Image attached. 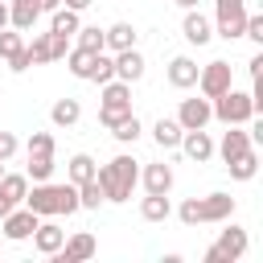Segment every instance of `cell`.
<instances>
[{"instance_id": "1", "label": "cell", "mask_w": 263, "mask_h": 263, "mask_svg": "<svg viewBox=\"0 0 263 263\" xmlns=\"http://www.w3.org/2000/svg\"><path fill=\"white\" fill-rule=\"evenodd\" d=\"M25 205L37 214V218H58V214H78L82 205H78V185H70V181H62V185H53V181H33V193H25Z\"/></svg>"}, {"instance_id": "2", "label": "cell", "mask_w": 263, "mask_h": 263, "mask_svg": "<svg viewBox=\"0 0 263 263\" xmlns=\"http://www.w3.org/2000/svg\"><path fill=\"white\" fill-rule=\"evenodd\" d=\"M95 181L103 185V197L107 201H127L132 189H136V181H140V168H136V160L127 152H119V156H111L107 164L95 168Z\"/></svg>"}, {"instance_id": "3", "label": "cell", "mask_w": 263, "mask_h": 263, "mask_svg": "<svg viewBox=\"0 0 263 263\" xmlns=\"http://www.w3.org/2000/svg\"><path fill=\"white\" fill-rule=\"evenodd\" d=\"M234 214V197L230 193H210V197H185L177 218L185 226H201V222H226Z\"/></svg>"}, {"instance_id": "4", "label": "cell", "mask_w": 263, "mask_h": 263, "mask_svg": "<svg viewBox=\"0 0 263 263\" xmlns=\"http://www.w3.org/2000/svg\"><path fill=\"white\" fill-rule=\"evenodd\" d=\"M132 115V82H123V78H111V82H103V99H99V123L111 132L119 119H127Z\"/></svg>"}, {"instance_id": "5", "label": "cell", "mask_w": 263, "mask_h": 263, "mask_svg": "<svg viewBox=\"0 0 263 263\" xmlns=\"http://www.w3.org/2000/svg\"><path fill=\"white\" fill-rule=\"evenodd\" d=\"M210 107H214V119H222V123H251L255 119V103H251V90H222L218 99H210Z\"/></svg>"}, {"instance_id": "6", "label": "cell", "mask_w": 263, "mask_h": 263, "mask_svg": "<svg viewBox=\"0 0 263 263\" xmlns=\"http://www.w3.org/2000/svg\"><path fill=\"white\" fill-rule=\"evenodd\" d=\"M242 255H247V230L242 226H226L218 234V242L205 251V263H234Z\"/></svg>"}, {"instance_id": "7", "label": "cell", "mask_w": 263, "mask_h": 263, "mask_svg": "<svg viewBox=\"0 0 263 263\" xmlns=\"http://www.w3.org/2000/svg\"><path fill=\"white\" fill-rule=\"evenodd\" d=\"M242 25H247V4L242 0H218V16H214L218 37L234 41V37H242Z\"/></svg>"}, {"instance_id": "8", "label": "cell", "mask_w": 263, "mask_h": 263, "mask_svg": "<svg viewBox=\"0 0 263 263\" xmlns=\"http://www.w3.org/2000/svg\"><path fill=\"white\" fill-rule=\"evenodd\" d=\"M197 86H201V95H205V99H218L222 90H230V86H234L230 62H205V66L197 70Z\"/></svg>"}, {"instance_id": "9", "label": "cell", "mask_w": 263, "mask_h": 263, "mask_svg": "<svg viewBox=\"0 0 263 263\" xmlns=\"http://www.w3.org/2000/svg\"><path fill=\"white\" fill-rule=\"evenodd\" d=\"M37 222H41V218H37L29 205H25V210H16V205H12V210L0 218V234H4L8 242H25V238H33Z\"/></svg>"}, {"instance_id": "10", "label": "cell", "mask_w": 263, "mask_h": 263, "mask_svg": "<svg viewBox=\"0 0 263 263\" xmlns=\"http://www.w3.org/2000/svg\"><path fill=\"white\" fill-rule=\"evenodd\" d=\"M95 251H99V247H95V234L78 230V234H74V238H66L49 259H53V263H82V259H90Z\"/></svg>"}, {"instance_id": "11", "label": "cell", "mask_w": 263, "mask_h": 263, "mask_svg": "<svg viewBox=\"0 0 263 263\" xmlns=\"http://www.w3.org/2000/svg\"><path fill=\"white\" fill-rule=\"evenodd\" d=\"M214 119V107H210V99L201 95V99H181V107H177V123L185 127V132H193V127H205Z\"/></svg>"}, {"instance_id": "12", "label": "cell", "mask_w": 263, "mask_h": 263, "mask_svg": "<svg viewBox=\"0 0 263 263\" xmlns=\"http://www.w3.org/2000/svg\"><path fill=\"white\" fill-rule=\"evenodd\" d=\"M193 164H205L210 156H214V140H210V132L205 127H193V132H181V144H177Z\"/></svg>"}, {"instance_id": "13", "label": "cell", "mask_w": 263, "mask_h": 263, "mask_svg": "<svg viewBox=\"0 0 263 263\" xmlns=\"http://www.w3.org/2000/svg\"><path fill=\"white\" fill-rule=\"evenodd\" d=\"M181 33H185V41L189 45H205L210 37H214V25L197 12V8H185V21H181Z\"/></svg>"}, {"instance_id": "14", "label": "cell", "mask_w": 263, "mask_h": 263, "mask_svg": "<svg viewBox=\"0 0 263 263\" xmlns=\"http://www.w3.org/2000/svg\"><path fill=\"white\" fill-rule=\"evenodd\" d=\"M115 78H123V82H140L144 78V53L136 45L115 53Z\"/></svg>"}, {"instance_id": "15", "label": "cell", "mask_w": 263, "mask_h": 263, "mask_svg": "<svg viewBox=\"0 0 263 263\" xmlns=\"http://www.w3.org/2000/svg\"><path fill=\"white\" fill-rule=\"evenodd\" d=\"M226 127H230V132L222 136V144H218L214 152H218L222 160H234V156H238V152H247L255 140H251V132H242V123H226Z\"/></svg>"}, {"instance_id": "16", "label": "cell", "mask_w": 263, "mask_h": 263, "mask_svg": "<svg viewBox=\"0 0 263 263\" xmlns=\"http://www.w3.org/2000/svg\"><path fill=\"white\" fill-rule=\"evenodd\" d=\"M37 16H41L37 0H8V25H12L16 33H29V29L37 25Z\"/></svg>"}, {"instance_id": "17", "label": "cell", "mask_w": 263, "mask_h": 263, "mask_svg": "<svg viewBox=\"0 0 263 263\" xmlns=\"http://www.w3.org/2000/svg\"><path fill=\"white\" fill-rule=\"evenodd\" d=\"M136 25H127V21H115L111 29H103V49H111V53H119V49H132L136 45Z\"/></svg>"}, {"instance_id": "18", "label": "cell", "mask_w": 263, "mask_h": 263, "mask_svg": "<svg viewBox=\"0 0 263 263\" xmlns=\"http://www.w3.org/2000/svg\"><path fill=\"white\" fill-rule=\"evenodd\" d=\"M197 70H201V66H197L193 58H185V53H181V58H173V62H168V82H173L177 90H189V86H197Z\"/></svg>"}, {"instance_id": "19", "label": "cell", "mask_w": 263, "mask_h": 263, "mask_svg": "<svg viewBox=\"0 0 263 263\" xmlns=\"http://www.w3.org/2000/svg\"><path fill=\"white\" fill-rule=\"evenodd\" d=\"M62 242H66V230H62L58 222H37V230H33V247H37L41 255H53Z\"/></svg>"}, {"instance_id": "20", "label": "cell", "mask_w": 263, "mask_h": 263, "mask_svg": "<svg viewBox=\"0 0 263 263\" xmlns=\"http://www.w3.org/2000/svg\"><path fill=\"white\" fill-rule=\"evenodd\" d=\"M226 168H230V177H234V181H251V177L259 173V152H255V148H247V152H238L234 160H226Z\"/></svg>"}, {"instance_id": "21", "label": "cell", "mask_w": 263, "mask_h": 263, "mask_svg": "<svg viewBox=\"0 0 263 263\" xmlns=\"http://www.w3.org/2000/svg\"><path fill=\"white\" fill-rule=\"evenodd\" d=\"M168 214H173L168 193H148V197L140 201V218H144V222H164Z\"/></svg>"}, {"instance_id": "22", "label": "cell", "mask_w": 263, "mask_h": 263, "mask_svg": "<svg viewBox=\"0 0 263 263\" xmlns=\"http://www.w3.org/2000/svg\"><path fill=\"white\" fill-rule=\"evenodd\" d=\"M49 119H53L58 127H74V123L82 119V107H78V99H58V103L49 107Z\"/></svg>"}, {"instance_id": "23", "label": "cell", "mask_w": 263, "mask_h": 263, "mask_svg": "<svg viewBox=\"0 0 263 263\" xmlns=\"http://www.w3.org/2000/svg\"><path fill=\"white\" fill-rule=\"evenodd\" d=\"M144 189L148 193H168L173 189V168L168 164H148L144 168Z\"/></svg>"}, {"instance_id": "24", "label": "cell", "mask_w": 263, "mask_h": 263, "mask_svg": "<svg viewBox=\"0 0 263 263\" xmlns=\"http://www.w3.org/2000/svg\"><path fill=\"white\" fill-rule=\"evenodd\" d=\"M181 132H185V127H181L177 119H156V123H152V140H156L160 148H177V144H181Z\"/></svg>"}, {"instance_id": "25", "label": "cell", "mask_w": 263, "mask_h": 263, "mask_svg": "<svg viewBox=\"0 0 263 263\" xmlns=\"http://www.w3.org/2000/svg\"><path fill=\"white\" fill-rule=\"evenodd\" d=\"M0 193H4L12 205H21L25 193H29V177H25V173H4V177H0Z\"/></svg>"}, {"instance_id": "26", "label": "cell", "mask_w": 263, "mask_h": 263, "mask_svg": "<svg viewBox=\"0 0 263 263\" xmlns=\"http://www.w3.org/2000/svg\"><path fill=\"white\" fill-rule=\"evenodd\" d=\"M66 66H70V74H74V78H86V74H90V66H95V49L74 45V49L66 53Z\"/></svg>"}, {"instance_id": "27", "label": "cell", "mask_w": 263, "mask_h": 263, "mask_svg": "<svg viewBox=\"0 0 263 263\" xmlns=\"http://www.w3.org/2000/svg\"><path fill=\"white\" fill-rule=\"evenodd\" d=\"M111 78H115V58H107V53L99 49V53H95V66H90V74H86V82H99V86H103V82H111Z\"/></svg>"}, {"instance_id": "28", "label": "cell", "mask_w": 263, "mask_h": 263, "mask_svg": "<svg viewBox=\"0 0 263 263\" xmlns=\"http://www.w3.org/2000/svg\"><path fill=\"white\" fill-rule=\"evenodd\" d=\"M70 185H82V181H90L95 177V160L86 156V152H78V156H70Z\"/></svg>"}, {"instance_id": "29", "label": "cell", "mask_w": 263, "mask_h": 263, "mask_svg": "<svg viewBox=\"0 0 263 263\" xmlns=\"http://www.w3.org/2000/svg\"><path fill=\"white\" fill-rule=\"evenodd\" d=\"M103 201H107V197H103V185H99L95 177L78 185V205H82V210H99Z\"/></svg>"}, {"instance_id": "30", "label": "cell", "mask_w": 263, "mask_h": 263, "mask_svg": "<svg viewBox=\"0 0 263 263\" xmlns=\"http://www.w3.org/2000/svg\"><path fill=\"white\" fill-rule=\"evenodd\" d=\"M49 29H53V33H66V37H74V33H78V12H74V8H53V21H49Z\"/></svg>"}, {"instance_id": "31", "label": "cell", "mask_w": 263, "mask_h": 263, "mask_svg": "<svg viewBox=\"0 0 263 263\" xmlns=\"http://www.w3.org/2000/svg\"><path fill=\"white\" fill-rule=\"evenodd\" d=\"M140 132H144V127H140V119H136V111H132L127 119H119V123L111 127V136H115L119 144H136V140H140Z\"/></svg>"}, {"instance_id": "32", "label": "cell", "mask_w": 263, "mask_h": 263, "mask_svg": "<svg viewBox=\"0 0 263 263\" xmlns=\"http://www.w3.org/2000/svg\"><path fill=\"white\" fill-rule=\"evenodd\" d=\"M53 168H58V164H53V156H29L25 177H29V181H49V177H53Z\"/></svg>"}, {"instance_id": "33", "label": "cell", "mask_w": 263, "mask_h": 263, "mask_svg": "<svg viewBox=\"0 0 263 263\" xmlns=\"http://www.w3.org/2000/svg\"><path fill=\"white\" fill-rule=\"evenodd\" d=\"M74 37H78V45H82V49H95V53L103 49V29H99V25H78V33H74Z\"/></svg>"}, {"instance_id": "34", "label": "cell", "mask_w": 263, "mask_h": 263, "mask_svg": "<svg viewBox=\"0 0 263 263\" xmlns=\"http://www.w3.org/2000/svg\"><path fill=\"white\" fill-rule=\"evenodd\" d=\"M25 148H29V156H53V136L49 132H33Z\"/></svg>"}, {"instance_id": "35", "label": "cell", "mask_w": 263, "mask_h": 263, "mask_svg": "<svg viewBox=\"0 0 263 263\" xmlns=\"http://www.w3.org/2000/svg\"><path fill=\"white\" fill-rule=\"evenodd\" d=\"M25 49H29L33 66H45V62H49V37H45V33H33V45H25Z\"/></svg>"}, {"instance_id": "36", "label": "cell", "mask_w": 263, "mask_h": 263, "mask_svg": "<svg viewBox=\"0 0 263 263\" xmlns=\"http://www.w3.org/2000/svg\"><path fill=\"white\" fill-rule=\"evenodd\" d=\"M45 37H49V62H58V58L70 53V37H66V33H53V29H49Z\"/></svg>"}, {"instance_id": "37", "label": "cell", "mask_w": 263, "mask_h": 263, "mask_svg": "<svg viewBox=\"0 0 263 263\" xmlns=\"http://www.w3.org/2000/svg\"><path fill=\"white\" fill-rule=\"evenodd\" d=\"M21 45H25V41H21V33H12V29H0V58H4V62H8V58L21 49Z\"/></svg>"}, {"instance_id": "38", "label": "cell", "mask_w": 263, "mask_h": 263, "mask_svg": "<svg viewBox=\"0 0 263 263\" xmlns=\"http://www.w3.org/2000/svg\"><path fill=\"white\" fill-rule=\"evenodd\" d=\"M242 37H251L255 45H263V16H259V12H247V25H242Z\"/></svg>"}, {"instance_id": "39", "label": "cell", "mask_w": 263, "mask_h": 263, "mask_svg": "<svg viewBox=\"0 0 263 263\" xmlns=\"http://www.w3.org/2000/svg\"><path fill=\"white\" fill-rule=\"evenodd\" d=\"M29 66H33V58H29V49H25V45H21V49H16V53H12V58H8V70H12V74H25V70H29Z\"/></svg>"}, {"instance_id": "40", "label": "cell", "mask_w": 263, "mask_h": 263, "mask_svg": "<svg viewBox=\"0 0 263 263\" xmlns=\"http://www.w3.org/2000/svg\"><path fill=\"white\" fill-rule=\"evenodd\" d=\"M12 156H16V136L0 132V160H12Z\"/></svg>"}, {"instance_id": "41", "label": "cell", "mask_w": 263, "mask_h": 263, "mask_svg": "<svg viewBox=\"0 0 263 263\" xmlns=\"http://www.w3.org/2000/svg\"><path fill=\"white\" fill-rule=\"evenodd\" d=\"M37 8L41 12H53V8H62V0H37Z\"/></svg>"}, {"instance_id": "42", "label": "cell", "mask_w": 263, "mask_h": 263, "mask_svg": "<svg viewBox=\"0 0 263 263\" xmlns=\"http://www.w3.org/2000/svg\"><path fill=\"white\" fill-rule=\"evenodd\" d=\"M66 8H74V12H82V8H90V0H62Z\"/></svg>"}, {"instance_id": "43", "label": "cell", "mask_w": 263, "mask_h": 263, "mask_svg": "<svg viewBox=\"0 0 263 263\" xmlns=\"http://www.w3.org/2000/svg\"><path fill=\"white\" fill-rule=\"evenodd\" d=\"M0 29H8V4L0 0Z\"/></svg>"}, {"instance_id": "44", "label": "cell", "mask_w": 263, "mask_h": 263, "mask_svg": "<svg viewBox=\"0 0 263 263\" xmlns=\"http://www.w3.org/2000/svg\"><path fill=\"white\" fill-rule=\"evenodd\" d=\"M8 210H12V201H8V197H4V193H0V218H4V214H8Z\"/></svg>"}, {"instance_id": "45", "label": "cell", "mask_w": 263, "mask_h": 263, "mask_svg": "<svg viewBox=\"0 0 263 263\" xmlns=\"http://www.w3.org/2000/svg\"><path fill=\"white\" fill-rule=\"evenodd\" d=\"M177 4H181V8H197L201 0H177Z\"/></svg>"}, {"instance_id": "46", "label": "cell", "mask_w": 263, "mask_h": 263, "mask_svg": "<svg viewBox=\"0 0 263 263\" xmlns=\"http://www.w3.org/2000/svg\"><path fill=\"white\" fill-rule=\"evenodd\" d=\"M0 177H4V160H0Z\"/></svg>"}]
</instances>
